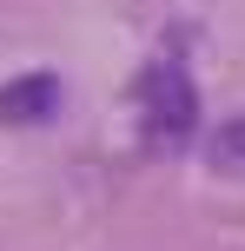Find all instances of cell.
Here are the masks:
<instances>
[{"mask_svg": "<svg viewBox=\"0 0 245 251\" xmlns=\"http://www.w3.org/2000/svg\"><path fill=\"white\" fill-rule=\"evenodd\" d=\"M139 106H146V132H153L159 152H179L186 139H192V126H199V93H192V79H186L179 66H166V60L139 73Z\"/></svg>", "mask_w": 245, "mask_h": 251, "instance_id": "obj_1", "label": "cell"}, {"mask_svg": "<svg viewBox=\"0 0 245 251\" xmlns=\"http://www.w3.org/2000/svg\"><path fill=\"white\" fill-rule=\"evenodd\" d=\"M60 113V79L53 73H20L0 86V126H47Z\"/></svg>", "mask_w": 245, "mask_h": 251, "instance_id": "obj_2", "label": "cell"}, {"mask_svg": "<svg viewBox=\"0 0 245 251\" xmlns=\"http://www.w3.org/2000/svg\"><path fill=\"white\" fill-rule=\"evenodd\" d=\"M206 159L219 165V172H245V113H239V119H225L219 132H212Z\"/></svg>", "mask_w": 245, "mask_h": 251, "instance_id": "obj_3", "label": "cell"}]
</instances>
